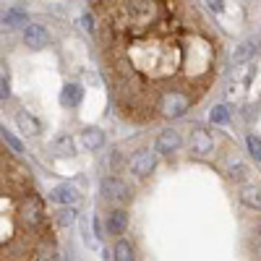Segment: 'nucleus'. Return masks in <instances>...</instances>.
I'll use <instances>...</instances> for the list:
<instances>
[{
	"label": "nucleus",
	"mask_w": 261,
	"mask_h": 261,
	"mask_svg": "<svg viewBox=\"0 0 261 261\" xmlns=\"http://www.w3.org/2000/svg\"><path fill=\"white\" fill-rule=\"evenodd\" d=\"M99 58L115 113L134 125L186 118L222 68L196 0H97Z\"/></svg>",
	"instance_id": "nucleus-1"
},
{
	"label": "nucleus",
	"mask_w": 261,
	"mask_h": 261,
	"mask_svg": "<svg viewBox=\"0 0 261 261\" xmlns=\"http://www.w3.org/2000/svg\"><path fill=\"white\" fill-rule=\"evenodd\" d=\"M0 220H3V261H60V251L47 230V209L34 188L29 167L16 151L0 154Z\"/></svg>",
	"instance_id": "nucleus-2"
},
{
	"label": "nucleus",
	"mask_w": 261,
	"mask_h": 261,
	"mask_svg": "<svg viewBox=\"0 0 261 261\" xmlns=\"http://www.w3.org/2000/svg\"><path fill=\"white\" fill-rule=\"evenodd\" d=\"M99 193L105 196V199H110V201H118V204H125L128 199H130V186L123 180V178H102V183H99Z\"/></svg>",
	"instance_id": "nucleus-3"
},
{
	"label": "nucleus",
	"mask_w": 261,
	"mask_h": 261,
	"mask_svg": "<svg viewBox=\"0 0 261 261\" xmlns=\"http://www.w3.org/2000/svg\"><path fill=\"white\" fill-rule=\"evenodd\" d=\"M154 170H157V151L141 149L130 157V172H134L136 178H149Z\"/></svg>",
	"instance_id": "nucleus-4"
},
{
	"label": "nucleus",
	"mask_w": 261,
	"mask_h": 261,
	"mask_svg": "<svg viewBox=\"0 0 261 261\" xmlns=\"http://www.w3.org/2000/svg\"><path fill=\"white\" fill-rule=\"evenodd\" d=\"M24 45H27L29 50H34V53L45 50V47L50 45L47 29L42 27V24H29V27H24Z\"/></svg>",
	"instance_id": "nucleus-5"
},
{
	"label": "nucleus",
	"mask_w": 261,
	"mask_h": 261,
	"mask_svg": "<svg viewBox=\"0 0 261 261\" xmlns=\"http://www.w3.org/2000/svg\"><path fill=\"white\" fill-rule=\"evenodd\" d=\"M180 146H183V139H180V134L175 128L162 130V134L157 136V141H154V151H160V154H175Z\"/></svg>",
	"instance_id": "nucleus-6"
},
{
	"label": "nucleus",
	"mask_w": 261,
	"mask_h": 261,
	"mask_svg": "<svg viewBox=\"0 0 261 261\" xmlns=\"http://www.w3.org/2000/svg\"><path fill=\"white\" fill-rule=\"evenodd\" d=\"M105 227H107V235H123L128 230V212L125 209H113L105 220Z\"/></svg>",
	"instance_id": "nucleus-7"
},
{
	"label": "nucleus",
	"mask_w": 261,
	"mask_h": 261,
	"mask_svg": "<svg viewBox=\"0 0 261 261\" xmlns=\"http://www.w3.org/2000/svg\"><path fill=\"white\" fill-rule=\"evenodd\" d=\"M105 130L102 128H84L81 130V146L86 149V151H99L102 146H105Z\"/></svg>",
	"instance_id": "nucleus-8"
},
{
	"label": "nucleus",
	"mask_w": 261,
	"mask_h": 261,
	"mask_svg": "<svg viewBox=\"0 0 261 261\" xmlns=\"http://www.w3.org/2000/svg\"><path fill=\"white\" fill-rule=\"evenodd\" d=\"M84 99V86L71 81V84H65L63 89H60V105L63 107H79Z\"/></svg>",
	"instance_id": "nucleus-9"
},
{
	"label": "nucleus",
	"mask_w": 261,
	"mask_h": 261,
	"mask_svg": "<svg viewBox=\"0 0 261 261\" xmlns=\"http://www.w3.org/2000/svg\"><path fill=\"white\" fill-rule=\"evenodd\" d=\"M191 149L196 151V154H209V151L214 149V139L206 134V130L196 128V130H191Z\"/></svg>",
	"instance_id": "nucleus-10"
},
{
	"label": "nucleus",
	"mask_w": 261,
	"mask_h": 261,
	"mask_svg": "<svg viewBox=\"0 0 261 261\" xmlns=\"http://www.w3.org/2000/svg\"><path fill=\"white\" fill-rule=\"evenodd\" d=\"M50 199H53V201H58V204H63V206H73V204H76V199H79V193H76V188H73V186L60 183V186H55V188H53Z\"/></svg>",
	"instance_id": "nucleus-11"
},
{
	"label": "nucleus",
	"mask_w": 261,
	"mask_h": 261,
	"mask_svg": "<svg viewBox=\"0 0 261 261\" xmlns=\"http://www.w3.org/2000/svg\"><path fill=\"white\" fill-rule=\"evenodd\" d=\"M16 125H18L21 134H27V136H37L39 130H42V123H39L32 113H27V110H21V113L16 115Z\"/></svg>",
	"instance_id": "nucleus-12"
},
{
	"label": "nucleus",
	"mask_w": 261,
	"mask_h": 261,
	"mask_svg": "<svg viewBox=\"0 0 261 261\" xmlns=\"http://www.w3.org/2000/svg\"><path fill=\"white\" fill-rule=\"evenodd\" d=\"M3 24L8 29H16V27H29L27 24V11L18 8V6H11L6 13H3Z\"/></svg>",
	"instance_id": "nucleus-13"
},
{
	"label": "nucleus",
	"mask_w": 261,
	"mask_h": 261,
	"mask_svg": "<svg viewBox=\"0 0 261 261\" xmlns=\"http://www.w3.org/2000/svg\"><path fill=\"white\" fill-rule=\"evenodd\" d=\"M238 196H241V201L248 209H261V188L258 186H243Z\"/></svg>",
	"instance_id": "nucleus-14"
},
{
	"label": "nucleus",
	"mask_w": 261,
	"mask_h": 261,
	"mask_svg": "<svg viewBox=\"0 0 261 261\" xmlns=\"http://www.w3.org/2000/svg\"><path fill=\"white\" fill-rule=\"evenodd\" d=\"M53 151H55L58 157H73V154H76V144H73V139H71L68 134H63V136L55 139Z\"/></svg>",
	"instance_id": "nucleus-15"
},
{
	"label": "nucleus",
	"mask_w": 261,
	"mask_h": 261,
	"mask_svg": "<svg viewBox=\"0 0 261 261\" xmlns=\"http://www.w3.org/2000/svg\"><path fill=\"white\" fill-rule=\"evenodd\" d=\"M113 256H115V261H136L134 246H130L128 241H118L115 248H113Z\"/></svg>",
	"instance_id": "nucleus-16"
},
{
	"label": "nucleus",
	"mask_w": 261,
	"mask_h": 261,
	"mask_svg": "<svg viewBox=\"0 0 261 261\" xmlns=\"http://www.w3.org/2000/svg\"><path fill=\"white\" fill-rule=\"evenodd\" d=\"M55 222L60 227H71L76 222V209L73 206H63L60 212H55Z\"/></svg>",
	"instance_id": "nucleus-17"
},
{
	"label": "nucleus",
	"mask_w": 261,
	"mask_h": 261,
	"mask_svg": "<svg viewBox=\"0 0 261 261\" xmlns=\"http://www.w3.org/2000/svg\"><path fill=\"white\" fill-rule=\"evenodd\" d=\"M209 120H212L214 125H225V123L230 120V107H227V105H217L214 110L209 113Z\"/></svg>",
	"instance_id": "nucleus-18"
},
{
	"label": "nucleus",
	"mask_w": 261,
	"mask_h": 261,
	"mask_svg": "<svg viewBox=\"0 0 261 261\" xmlns=\"http://www.w3.org/2000/svg\"><path fill=\"white\" fill-rule=\"evenodd\" d=\"M251 55H253V42H243V45L232 53V63H235V65H241V63H246Z\"/></svg>",
	"instance_id": "nucleus-19"
},
{
	"label": "nucleus",
	"mask_w": 261,
	"mask_h": 261,
	"mask_svg": "<svg viewBox=\"0 0 261 261\" xmlns=\"http://www.w3.org/2000/svg\"><path fill=\"white\" fill-rule=\"evenodd\" d=\"M246 146H248V151H251V157H253L256 162H261V139H258L256 134H248V136H246Z\"/></svg>",
	"instance_id": "nucleus-20"
},
{
	"label": "nucleus",
	"mask_w": 261,
	"mask_h": 261,
	"mask_svg": "<svg viewBox=\"0 0 261 261\" xmlns=\"http://www.w3.org/2000/svg\"><path fill=\"white\" fill-rule=\"evenodd\" d=\"M0 136H3V144H6V146H8L11 151H16V154H18V151H24V146H21V141H18V139H16L13 134H11V130H6V128H3V134H0Z\"/></svg>",
	"instance_id": "nucleus-21"
},
{
	"label": "nucleus",
	"mask_w": 261,
	"mask_h": 261,
	"mask_svg": "<svg viewBox=\"0 0 261 261\" xmlns=\"http://www.w3.org/2000/svg\"><path fill=\"white\" fill-rule=\"evenodd\" d=\"M246 175H248V167H246V165L238 162V165L230 167V178H232V180H246Z\"/></svg>",
	"instance_id": "nucleus-22"
},
{
	"label": "nucleus",
	"mask_w": 261,
	"mask_h": 261,
	"mask_svg": "<svg viewBox=\"0 0 261 261\" xmlns=\"http://www.w3.org/2000/svg\"><path fill=\"white\" fill-rule=\"evenodd\" d=\"M0 97L3 99L11 97V79H8V73H3V81H0Z\"/></svg>",
	"instance_id": "nucleus-23"
},
{
	"label": "nucleus",
	"mask_w": 261,
	"mask_h": 261,
	"mask_svg": "<svg viewBox=\"0 0 261 261\" xmlns=\"http://www.w3.org/2000/svg\"><path fill=\"white\" fill-rule=\"evenodd\" d=\"M206 6H209V11H214V13H222V11H225V0H206Z\"/></svg>",
	"instance_id": "nucleus-24"
},
{
	"label": "nucleus",
	"mask_w": 261,
	"mask_h": 261,
	"mask_svg": "<svg viewBox=\"0 0 261 261\" xmlns=\"http://www.w3.org/2000/svg\"><path fill=\"white\" fill-rule=\"evenodd\" d=\"M258 232H261V225H258Z\"/></svg>",
	"instance_id": "nucleus-25"
}]
</instances>
